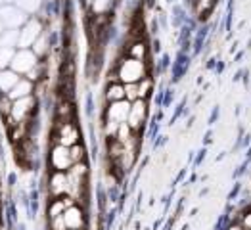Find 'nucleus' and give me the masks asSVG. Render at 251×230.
Returning <instances> with one entry per match:
<instances>
[{"label": "nucleus", "instance_id": "nucleus-30", "mask_svg": "<svg viewBox=\"0 0 251 230\" xmlns=\"http://www.w3.org/2000/svg\"><path fill=\"white\" fill-rule=\"evenodd\" d=\"M2 33H4V25L0 23V35H2Z\"/></svg>", "mask_w": 251, "mask_h": 230}, {"label": "nucleus", "instance_id": "nucleus-5", "mask_svg": "<svg viewBox=\"0 0 251 230\" xmlns=\"http://www.w3.org/2000/svg\"><path fill=\"white\" fill-rule=\"evenodd\" d=\"M42 35V25L39 20H29L20 29V41L18 46L20 48H33V44L41 39Z\"/></svg>", "mask_w": 251, "mask_h": 230}, {"label": "nucleus", "instance_id": "nucleus-32", "mask_svg": "<svg viewBox=\"0 0 251 230\" xmlns=\"http://www.w3.org/2000/svg\"><path fill=\"white\" fill-rule=\"evenodd\" d=\"M86 2H88V4H92V0H86Z\"/></svg>", "mask_w": 251, "mask_h": 230}, {"label": "nucleus", "instance_id": "nucleus-18", "mask_svg": "<svg viewBox=\"0 0 251 230\" xmlns=\"http://www.w3.org/2000/svg\"><path fill=\"white\" fill-rule=\"evenodd\" d=\"M111 8H113V0H92V4H90V10L96 18L107 16L111 12Z\"/></svg>", "mask_w": 251, "mask_h": 230}, {"label": "nucleus", "instance_id": "nucleus-10", "mask_svg": "<svg viewBox=\"0 0 251 230\" xmlns=\"http://www.w3.org/2000/svg\"><path fill=\"white\" fill-rule=\"evenodd\" d=\"M62 217H63V223H65L67 230L84 229V225H86V215H84V209L81 207V205H77V204H73L71 207H67Z\"/></svg>", "mask_w": 251, "mask_h": 230}, {"label": "nucleus", "instance_id": "nucleus-6", "mask_svg": "<svg viewBox=\"0 0 251 230\" xmlns=\"http://www.w3.org/2000/svg\"><path fill=\"white\" fill-rule=\"evenodd\" d=\"M0 23L6 29H20L27 23V16L18 6H2L0 8Z\"/></svg>", "mask_w": 251, "mask_h": 230}, {"label": "nucleus", "instance_id": "nucleus-16", "mask_svg": "<svg viewBox=\"0 0 251 230\" xmlns=\"http://www.w3.org/2000/svg\"><path fill=\"white\" fill-rule=\"evenodd\" d=\"M73 115H75L73 104L67 98H60L56 107V121H73Z\"/></svg>", "mask_w": 251, "mask_h": 230}, {"label": "nucleus", "instance_id": "nucleus-13", "mask_svg": "<svg viewBox=\"0 0 251 230\" xmlns=\"http://www.w3.org/2000/svg\"><path fill=\"white\" fill-rule=\"evenodd\" d=\"M27 96H33V81H29V79H23V77H21L20 83L16 84V86L12 88V92L8 94V98H10L12 102H16V100H20V98H27Z\"/></svg>", "mask_w": 251, "mask_h": 230}, {"label": "nucleus", "instance_id": "nucleus-15", "mask_svg": "<svg viewBox=\"0 0 251 230\" xmlns=\"http://www.w3.org/2000/svg\"><path fill=\"white\" fill-rule=\"evenodd\" d=\"M128 58H134L138 62H146L148 58V44L142 39H136L128 44Z\"/></svg>", "mask_w": 251, "mask_h": 230}, {"label": "nucleus", "instance_id": "nucleus-29", "mask_svg": "<svg viewBox=\"0 0 251 230\" xmlns=\"http://www.w3.org/2000/svg\"><path fill=\"white\" fill-rule=\"evenodd\" d=\"M226 230H244V229H242L240 225H232V227H228Z\"/></svg>", "mask_w": 251, "mask_h": 230}, {"label": "nucleus", "instance_id": "nucleus-33", "mask_svg": "<svg viewBox=\"0 0 251 230\" xmlns=\"http://www.w3.org/2000/svg\"><path fill=\"white\" fill-rule=\"evenodd\" d=\"M2 2H4V0H0V4H2Z\"/></svg>", "mask_w": 251, "mask_h": 230}, {"label": "nucleus", "instance_id": "nucleus-4", "mask_svg": "<svg viewBox=\"0 0 251 230\" xmlns=\"http://www.w3.org/2000/svg\"><path fill=\"white\" fill-rule=\"evenodd\" d=\"M48 165L52 171H62L67 173L73 161H71V153H69V148L62 146V144H54L50 148V153H48Z\"/></svg>", "mask_w": 251, "mask_h": 230}, {"label": "nucleus", "instance_id": "nucleus-31", "mask_svg": "<svg viewBox=\"0 0 251 230\" xmlns=\"http://www.w3.org/2000/svg\"><path fill=\"white\" fill-rule=\"evenodd\" d=\"M71 230H84V229H71Z\"/></svg>", "mask_w": 251, "mask_h": 230}, {"label": "nucleus", "instance_id": "nucleus-17", "mask_svg": "<svg viewBox=\"0 0 251 230\" xmlns=\"http://www.w3.org/2000/svg\"><path fill=\"white\" fill-rule=\"evenodd\" d=\"M20 41V31L16 29H6L2 35H0V48H16Z\"/></svg>", "mask_w": 251, "mask_h": 230}, {"label": "nucleus", "instance_id": "nucleus-2", "mask_svg": "<svg viewBox=\"0 0 251 230\" xmlns=\"http://www.w3.org/2000/svg\"><path fill=\"white\" fill-rule=\"evenodd\" d=\"M54 140H56V144H62L65 148L79 144L81 142V130H79L77 123H73V121H56Z\"/></svg>", "mask_w": 251, "mask_h": 230}, {"label": "nucleus", "instance_id": "nucleus-8", "mask_svg": "<svg viewBox=\"0 0 251 230\" xmlns=\"http://www.w3.org/2000/svg\"><path fill=\"white\" fill-rule=\"evenodd\" d=\"M48 194L52 198H63L69 194V179L67 173L62 171H52V175L48 177Z\"/></svg>", "mask_w": 251, "mask_h": 230}, {"label": "nucleus", "instance_id": "nucleus-22", "mask_svg": "<svg viewBox=\"0 0 251 230\" xmlns=\"http://www.w3.org/2000/svg\"><path fill=\"white\" fill-rule=\"evenodd\" d=\"M69 153H71V161H73V163H81V161H84V153H86V150H84V146L79 142V144H75V146L69 148Z\"/></svg>", "mask_w": 251, "mask_h": 230}, {"label": "nucleus", "instance_id": "nucleus-21", "mask_svg": "<svg viewBox=\"0 0 251 230\" xmlns=\"http://www.w3.org/2000/svg\"><path fill=\"white\" fill-rule=\"evenodd\" d=\"M14 50L12 48H0V71L2 69H8V65L14 60Z\"/></svg>", "mask_w": 251, "mask_h": 230}, {"label": "nucleus", "instance_id": "nucleus-23", "mask_svg": "<svg viewBox=\"0 0 251 230\" xmlns=\"http://www.w3.org/2000/svg\"><path fill=\"white\" fill-rule=\"evenodd\" d=\"M119 125L121 123H115V121H104V136L105 138H109V140H113L115 136H117V130H119Z\"/></svg>", "mask_w": 251, "mask_h": 230}, {"label": "nucleus", "instance_id": "nucleus-11", "mask_svg": "<svg viewBox=\"0 0 251 230\" xmlns=\"http://www.w3.org/2000/svg\"><path fill=\"white\" fill-rule=\"evenodd\" d=\"M128 111H130V102L128 100L107 104V107H105V119L107 121H115V123H126Z\"/></svg>", "mask_w": 251, "mask_h": 230}, {"label": "nucleus", "instance_id": "nucleus-24", "mask_svg": "<svg viewBox=\"0 0 251 230\" xmlns=\"http://www.w3.org/2000/svg\"><path fill=\"white\" fill-rule=\"evenodd\" d=\"M33 52L37 54V56H42V54H46L48 52V46H46V35L42 33L41 39L33 44Z\"/></svg>", "mask_w": 251, "mask_h": 230}, {"label": "nucleus", "instance_id": "nucleus-1", "mask_svg": "<svg viewBox=\"0 0 251 230\" xmlns=\"http://www.w3.org/2000/svg\"><path fill=\"white\" fill-rule=\"evenodd\" d=\"M115 77H117L119 83H123V84L140 83L142 79L148 77L146 62H138V60H134V58H125V60H121L119 65H117Z\"/></svg>", "mask_w": 251, "mask_h": 230}, {"label": "nucleus", "instance_id": "nucleus-14", "mask_svg": "<svg viewBox=\"0 0 251 230\" xmlns=\"http://www.w3.org/2000/svg\"><path fill=\"white\" fill-rule=\"evenodd\" d=\"M121 100H126L125 84L119 83V81H113V83L107 84V88H105V102L113 104V102H121Z\"/></svg>", "mask_w": 251, "mask_h": 230}, {"label": "nucleus", "instance_id": "nucleus-27", "mask_svg": "<svg viewBox=\"0 0 251 230\" xmlns=\"http://www.w3.org/2000/svg\"><path fill=\"white\" fill-rule=\"evenodd\" d=\"M48 225L50 230H67L65 223H63V217H56V219H48Z\"/></svg>", "mask_w": 251, "mask_h": 230}, {"label": "nucleus", "instance_id": "nucleus-9", "mask_svg": "<svg viewBox=\"0 0 251 230\" xmlns=\"http://www.w3.org/2000/svg\"><path fill=\"white\" fill-rule=\"evenodd\" d=\"M35 98L33 96H27V98H20L12 104V113L10 117L16 121V123H25L29 119V115L35 111Z\"/></svg>", "mask_w": 251, "mask_h": 230}, {"label": "nucleus", "instance_id": "nucleus-12", "mask_svg": "<svg viewBox=\"0 0 251 230\" xmlns=\"http://www.w3.org/2000/svg\"><path fill=\"white\" fill-rule=\"evenodd\" d=\"M20 75L12 69H2L0 71V92H4L6 96L12 92V88L20 83Z\"/></svg>", "mask_w": 251, "mask_h": 230}, {"label": "nucleus", "instance_id": "nucleus-19", "mask_svg": "<svg viewBox=\"0 0 251 230\" xmlns=\"http://www.w3.org/2000/svg\"><path fill=\"white\" fill-rule=\"evenodd\" d=\"M16 6L23 14H35L42 6V0H16Z\"/></svg>", "mask_w": 251, "mask_h": 230}, {"label": "nucleus", "instance_id": "nucleus-20", "mask_svg": "<svg viewBox=\"0 0 251 230\" xmlns=\"http://www.w3.org/2000/svg\"><path fill=\"white\" fill-rule=\"evenodd\" d=\"M136 86H138V98H140V100H148L150 94L153 92V81H151L150 77L142 79L140 83H136Z\"/></svg>", "mask_w": 251, "mask_h": 230}, {"label": "nucleus", "instance_id": "nucleus-25", "mask_svg": "<svg viewBox=\"0 0 251 230\" xmlns=\"http://www.w3.org/2000/svg\"><path fill=\"white\" fill-rule=\"evenodd\" d=\"M213 8V0H196V12L200 16L209 14V10Z\"/></svg>", "mask_w": 251, "mask_h": 230}, {"label": "nucleus", "instance_id": "nucleus-28", "mask_svg": "<svg viewBox=\"0 0 251 230\" xmlns=\"http://www.w3.org/2000/svg\"><path fill=\"white\" fill-rule=\"evenodd\" d=\"M240 227L244 230H251V211H246L242 215V221H240Z\"/></svg>", "mask_w": 251, "mask_h": 230}, {"label": "nucleus", "instance_id": "nucleus-26", "mask_svg": "<svg viewBox=\"0 0 251 230\" xmlns=\"http://www.w3.org/2000/svg\"><path fill=\"white\" fill-rule=\"evenodd\" d=\"M125 96L130 104L134 100H138V86L136 84H125Z\"/></svg>", "mask_w": 251, "mask_h": 230}, {"label": "nucleus", "instance_id": "nucleus-3", "mask_svg": "<svg viewBox=\"0 0 251 230\" xmlns=\"http://www.w3.org/2000/svg\"><path fill=\"white\" fill-rule=\"evenodd\" d=\"M37 65H39V56L29 48H20L10 63L12 71H16L18 75H29Z\"/></svg>", "mask_w": 251, "mask_h": 230}, {"label": "nucleus", "instance_id": "nucleus-7", "mask_svg": "<svg viewBox=\"0 0 251 230\" xmlns=\"http://www.w3.org/2000/svg\"><path fill=\"white\" fill-rule=\"evenodd\" d=\"M148 119V100H134L130 104V111H128V119H126V125L130 127L134 132L140 130V127L146 123Z\"/></svg>", "mask_w": 251, "mask_h": 230}]
</instances>
